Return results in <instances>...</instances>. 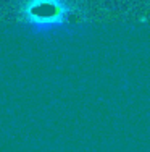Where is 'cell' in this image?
I'll return each mask as SVG.
<instances>
[{
  "instance_id": "6da1fadb",
  "label": "cell",
  "mask_w": 150,
  "mask_h": 152,
  "mask_svg": "<svg viewBox=\"0 0 150 152\" xmlns=\"http://www.w3.org/2000/svg\"><path fill=\"white\" fill-rule=\"evenodd\" d=\"M73 13L71 0H23L20 7V20L37 31L66 26Z\"/></svg>"
}]
</instances>
